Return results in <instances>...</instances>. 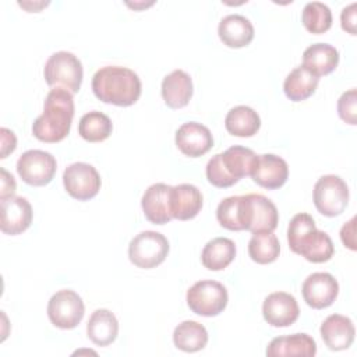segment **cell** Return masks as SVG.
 <instances>
[{
    "instance_id": "cell-1",
    "label": "cell",
    "mask_w": 357,
    "mask_h": 357,
    "mask_svg": "<svg viewBox=\"0 0 357 357\" xmlns=\"http://www.w3.org/2000/svg\"><path fill=\"white\" fill-rule=\"evenodd\" d=\"M73 117V93L64 88H53L46 95L43 113L32 124V134L42 142H60L68 135Z\"/></svg>"
},
{
    "instance_id": "cell-2",
    "label": "cell",
    "mask_w": 357,
    "mask_h": 357,
    "mask_svg": "<svg viewBox=\"0 0 357 357\" xmlns=\"http://www.w3.org/2000/svg\"><path fill=\"white\" fill-rule=\"evenodd\" d=\"M92 91L105 103L131 106L141 96V79L127 67L106 66L93 74Z\"/></svg>"
},
{
    "instance_id": "cell-3",
    "label": "cell",
    "mask_w": 357,
    "mask_h": 357,
    "mask_svg": "<svg viewBox=\"0 0 357 357\" xmlns=\"http://www.w3.org/2000/svg\"><path fill=\"white\" fill-rule=\"evenodd\" d=\"M43 75L47 85L77 93L82 84L84 70L79 59L74 53L60 50L46 60Z\"/></svg>"
},
{
    "instance_id": "cell-4",
    "label": "cell",
    "mask_w": 357,
    "mask_h": 357,
    "mask_svg": "<svg viewBox=\"0 0 357 357\" xmlns=\"http://www.w3.org/2000/svg\"><path fill=\"white\" fill-rule=\"evenodd\" d=\"M169 248V241L162 233L145 230L130 241L128 258L138 268L152 269L166 259Z\"/></svg>"
},
{
    "instance_id": "cell-5",
    "label": "cell",
    "mask_w": 357,
    "mask_h": 357,
    "mask_svg": "<svg viewBox=\"0 0 357 357\" xmlns=\"http://www.w3.org/2000/svg\"><path fill=\"white\" fill-rule=\"evenodd\" d=\"M312 198L319 213L333 218L346 209L349 202V187L342 177L336 174H325L317 180Z\"/></svg>"
},
{
    "instance_id": "cell-6",
    "label": "cell",
    "mask_w": 357,
    "mask_h": 357,
    "mask_svg": "<svg viewBox=\"0 0 357 357\" xmlns=\"http://www.w3.org/2000/svg\"><path fill=\"white\" fill-rule=\"evenodd\" d=\"M227 290L216 280H199L187 290L190 310L201 317L219 315L227 305Z\"/></svg>"
},
{
    "instance_id": "cell-7",
    "label": "cell",
    "mask_w": 357,
    "mask_h": 357,
    "mask_svg": "<svg viewBox=\"0 0 357 357\" xmlns=\"http://www.w3.org/2000/svg\"><path fill=\"white\" fill-rule=\"evenodd\" d=\"M244 229L255 233H272L279 220L276 205L262 194L241 195Z\"/></svg>"
},
{
    "instance_id": "cell-8",
    "label": "cell",
    "mask_w": 357,
    "mask_h": 357,
    "mask_svg": "<svg viewBox=\"0 0 357 357\" xmlns=\"http://www.w3.org/2000/svg\"><path fill=\"white\" fill-rule=\"evenodd\" d=\"M85 305L78 293L70 289L59 290L47 303V317L60 329H73L84 318Z\"/></svg>"
},
{
    "instance_id": "cell-9",
    "label": "cell",
    "mask_w": 357,
    "mask_h": 357,
    "mask_svg": "<svg viewBox=\"0 0 357 357\" xmlns=\"http://www.w3.org/2000/svg\"><path fill=\"white\" fill-rule=\"evenodd\" d=\"M57 170V162L50 152L29 149L17 160V173L29 185L42 187L49 184Z\"/></svg>"
},
{
    "instance_id": "cell-10",
    "label": "cell",
    "mask_w": 357,
    "mask_h": 357,
    "mask_svg": "<svg viewBox=\"0 0 357 357\" xmlns=\"http://www.w3.org/2000/svg\"><path fill=\"white\" fill-rule=\"evenodd\" d=\"M63 184L73 198L78 201H88L99 192L102 180L92 165L75 162L66 167L63 173Z\"/></svg>"
},
{
    "instance_id": "cell-11",
    "label": "cell",
    "mask_w": 357,
    "mask_h": 357,
    "mask_svg": "<svg viewBox=\"0 0 357 357\" xmlns=\"http://www.w3.org/2000/svg\"><path fill=\"white\" fill-rule=\"evenodd\" d=\"M304 301L315 308L322 310L333 304L339 293V283L328 272H314L305 278L301 286Z\"/></svg>"
},
{
    "instance_id": "cell-12",
    "label": "cell",
    "mask_w": 357,
    "mask_h": 357,
    "mask_svg": "<svg viewBox=\"0 0 357 357\" xmlns=\"http://www.w3.org/2000/svg\"><path fill=\"white\" fill-rule=\"evenodd\" d=\"M1 220L0 229L4 234L17 236L25 231L32 223V206L24 197H8L0 199Z\"/></svg>"
},
{
    "instance_id": "cell-13",
    "label": "cell",
    "mask_w": 357,
    "mask_h": 357,
    "mask_svg": "<svg viewBox=\"0 0 357 357\" xmlns=\"http://www.w3.org/2000/svg\"><path fill=\"white\" fill-rule=\"evenodd\" d=\"M176 145L183 155L199 158L213 146V137L206 126L187 121L176 131Z\"/></svg>"
},
{
    "instance_id": "cell-14",
    "label": "cell",
    "mask_w": 357,
    "mask_h": 357,
    "mask_svg": "<svg viewBox=\"0 0 357 357\" xmlns=\"http://www.w3.org/2000/svg\"><path fill=\"white\" fill-rule=\"evenodd\" d=\"M264 319L276 328H284L294 324L300 315L296 298L286 291L271 293L262 304Z\"/></svg>"
},
{
    "instance_id": "cell-15",
    "label": "cell",
    "mask_w": 357,
    "mask_h": 357,
    "mask_svg": "<svg viewBox=\"0 0 357 357\" xmlns=\"http://www.w3.org/2000/svg\"><path fill=\"white\" fill-rule=\"evenodd\" d=\"M250 176L258 185L268 190H276L287 181L289 166L283 158L273 153H264L258 155Z\"/></svg>"
},
{
    "instance_id": "cell-16",
    "label": "cell",
    "mask_w": 357,
    "mask_h": 357,
    "mask_svg": "<svg viewBox=\"0 0 357 357\" xmlns=\"http://www.w3.org/2000/svg\"><path fill=\"white\" fill-rule=\"evenodd\" d=\"M170 192L172 185L165 183L152 184L145 190L141 198V206L145 218L151 223L165 225L173 219L170 211Z\"/></svg>"
},
{
    "instance_id": "cell-17",
    "label": "cell",
    "mask_w": 357,
    "mask_h": 357,
    "mask_svg": "<svg viewBox=\"0 0 357 357\" xmlns=\"http://www.w3.org/2000/svg\"><path fill=\"white\" fill-rule=\"evenodd\" d=\"M319 332L326 347L332 351H339L351 346L356 329L353 321L349 317L332 314L324 319Z\"/></svg>"
},
{
    "instance_id": "cell-18",
    "label": "cell",
    "mask_w": 357,
    "mask_h": 357,
    "mask_svg": "<svg viewBox=\"0 0 357 357\" xmlns=\"http://www.w3.org/2000/svg\"><path fill=\"white\" fill-rule=\"evenodd\" d=\"M201 208L202 194L194 184L183 183L172 187L170 211L174 219L190 220L199 213Z\"/></svg>"
},
{
    "instance_id": "cell-19",
    "label": "cell",
    "mask_w": 357,
    "mask_h": 357,
    "mask_svg": "<svg viewBox=\"0 0 357 357\" xmlns=\"http://www.w3.org/2000/svg\"><path fill=\"white\" fill-rule=\"evenodd\" d=\"M218 33L227 47H244L254 39V26L251 21L241 14H229L223 17L218 26Z\"/></svg>"
},
{
    "instance_id": "cell-20",
    "label": "cell",
    "mask_w": 357,
    "mask_h": 357,
    "mask_svg": "<svg viewBox=\"0 0 357 357\" xmlns=\"http://www.w3.org/2000/svg\"><path fill=\"white\" fill-rule=\"evenodd\" d=\"M265 353L268 357H283V356L314 357L317 353V343L307 333H293L289 336H278L271 340Z\"/></svg>"
},
{
    "instance_id": "cell-21",
    "label": "cell",
    "mask_w": 357,
    "mask_h": 357,
    "mask_svg": "<svg viewBox=\"0 0 357 357\" xmlns=\"http://www.w3.org/2000/svg\"><path fill=\"white\" fill-rule=\"evenodd\" d=\"M192 96L191 77L183 70H174L162 81V98L172 109H180L188 105Z\"/></svg>"
},
{
    "instance_id": "cell-22",
    "label": "cell",
    "mask_w": 357,
    "mask_h": 357,
    "mask_svg": "<svg viewBox=\"0 0 357 357\" xmlns=\"http://www.w3.org/2000/svg\"><path fill=\"white\" fill-rule=\"evenodd\" d=\"M339 64V52L335 46L324 42L308 46L303 53V66L317 77L332 73Z\"/></svg>"
},
{
    "instance_id": "cell-23",
    "label": "cell",
    "mask_w": 357,
    "mask_h": 357,
    "mask_svg": "<svg viewBox=\"0 0 357 357\" xmlns=\"http://www.w3.org/2000/svg\"><path fill=\"white\" fill-rule=\"evenodd\" d=\"M119 333V322L114 314L106 308L95 310L86 324V335L96 346L113 343Z\"/></svg>"
},
{
    "instance_id": "cell-24",
    "label": "cell",
    "mask_w": 357,
    "mask_h": 357,
    "mask_svg": "<svg viewBox=\"0 0 357 357\" xmlns=\"http://www.w3.org/2000/svg\"><path fill=\"white\" fill-rule=\"evenodd\" d=\"M236 257V244L227 237H215L209 240L201 252V262L209 271H222Z\"/></svg>"
},
{
    "instance_id": "cell-25",
    "label": "cell",
    "mask_w": 357,
    "mask_h": 357,
    "mask_svg": "<svg viewBox=\"0 0 357 357\" xmlns=\"http://www.w3.org/2000/svg\"><path fill=\"white\" fill-rule=\"evenodd\" d=\"M318 81L319 77H317L304 66H298L287 74L283 82L284 95L293 102L305 100L315 92Z\"/></svg>"
},
{
    "instance_id": "cell-26",
    "label": "cell",
    "mask_w": 357,
    "mask_h": 357,
    "mask_svg": "<svg viewBox=\"0 0 357 357\" xmlns=\"http://www.w3.org/2000/svg\"><path fill=\"white\" fill-rule=\"evenodd\" d=\"M219 155L223 167L236 183L241 177L251 174L258 158L252 149L240 145H233Z\"/></svg>"
},
{
    "instance_id": "cell-27",
    "label": "cell",
    "mask_w": 357,
    "mask_h": 357,
    "mask_svg": "<svg viewBox=\"0 0 357 357\" xmlns=\"http://www.w3.org/2000/svg\"><path fill=\"white\" fill-rule=\"evenodd\" d=\"M226 130L236 137H252L261 127L259 114L250 106H236L225 117Z\"/></svg>"
},
{
    "instance_id": "cell-28",
    "label": "cell",
    "mask_w": 357,
    "mask_h": 357,
    "mask_svg": "<svg viewBox=\"0 0 357 357\" xmlns=\"http://www.w3.org/2000/svg\"><path fill=\"white\" fill-rule=\"evenodd\" d=\"M173 343L185 353H195L206 346L208 332L205 326L197 321H183L174 328Z\"/></svg>"
},
{
    "instance_id": "cell-29",
    "label": "cell",
    "mask_w": 357,
    "mask_h": 357,
    "mask_svg": "<svg viewBox=\"0 0 357 357\" xmlns=\"http://www.w3.org/2000/svg\"><path fill=\"white\" fill-rule=\"evenodd\" d=\"M112 130L113 124L109 116L98 110L85 113L78 123V132L88 142L105 141L112 134Z\"/></svg>"
},
{
    "instance_id": "cell-30",
    "label": "cell",
    "mask_w": 357,
    "mask_h": 357,
    "mask_svg": "<svg viewBox=\"0 0 357 357\" xmlns=\"http://www.w3.org/2000/svg\"><path fill=\"white\" fill-rule=\"evenodd\" d=\"M317 231L315 222L308 213H297L291 218L287 227V241L293 252L301 254L304 247L311 241Z\"/></svg>"
},
{
    "instance_id": "cell-31",
    "label": "cell",
    "mask_w": 357,
    "mask_h": 357,
    "mask_svg": "<svg viewBox=\"0 0 357 357\" xmlns=\"http://www.w3.org/2000/svg\"><path fill=\"white\" fill-rule=\"evenodd\" d=\"M280 252V244L273 233H255L248 241L250 258L261 265L276 261Z\"/></svg>"
},
{
    "instance_id": "cell-32",
    "label": "cell",
    "mask_w": 357,
    "mask_h": 357,
    "mask_svg": "<svg viewBox=\"0 0 357 357\" xmlns=\"http://www.w3.org/2000/svg\"><path fill=\"white\" fill-rule=\"evenodd\" d=\"M305 29L311 33H324L332 26V11L321 1H310L301 14Z\"/></svg>"
},
{
    "instance_id": "cell-33",
    "label": "cell",
    "mask_w": 357,
    "mask_h": 357,
    "mask_svg": "<svg viewBox=\"0 0 357 357\" xmlns=\"http://www.w3.org/2000/svg\"><path fill=\"white\" fill-rule=\"evenodd\" d=\"M216 219L219 225L227 230H245L243 222L241 195H233L222 199L216 208Z\"/></svg>"
},
{
    "instance_id": "cell-34",
    "label": "cell",
    "mask_w": 357,
    "mask_h": 357,
    "mask_svg": "<svg viewBox=\"0 0 357 357\" xmlns=\"http://www.w3.org/2000/svg\"><path fill=\"white\" fill-rule=\"evenodd\" d=\"M335 252V247L332 243V238L321 230H317L312 240L305 245V248L301 251L300 255H303L307 261L314 264L326 262L332 258Z\"/></svg>"
},
{
    "instance_id": "cell-35",
    "label": "cell",
    "mask_w": 357,
    "mask_h": 357,
    "mask_svg": "<svg viewBox=\"0 0 357 357\" xmlns=\"http://www.w3.org/2000/svg\"><path fill=\"white\" fill-rule=\"evenodd\" d=\"M205 173H206L208 181H209L212 185H215V187L227 188V187H231L233 184H236V181L230 177V174H229V173L226 172V169L223 167L219 153H216L215 156H212V158L209 159V162L206 163Z\"/></svg>"
},
{
    "instance_id": "cell-36",
    "label": "cell",
    "mask_w": 357,
    "mask_h": 357,
    "mask_svg": "<svg viewBox=\"0 0 357 357\" xmlns=\"http://www.w3.org/2000/svg\"><path fill=\"white\" fill-rule=\"evenodd\" d=\"M339 117L351 126L357 124V89L351 88L343 92L337 100Z\"/></svg>"
},
{
    "instance_id": "cell-37",
    "label": "cell",
    "mask_w": 357,
    "mask_h": 357,
    "mask_svg": "<svg viewBox=\"0 0 357 357\" xmlns=\"http://www.w3.org/2000/svg\"><path fill=\"white\" fill-rule=\"evenodd\" d=\"M356 6L357 3H350L346 6L340 13V22L343 31L349 32L350 35H356Z\"/></svg>"
},
{
    "instance_id": "cell-38",
    "label": "cell",
    "mask_w": 357,
    "mask_h": 357,
    "mask_svg": "<svg viewBox=\"0 0 357 357\" xmlns=\"http://www.w3.org/2000/svg\"><path fill=\"white\" fill-rule=\"evenodd\" d=\"M0 137H1V153H0V158L4 159L8 156V153H11L15 146H17V138H15V134L6 128V127H1L0 128Z\"/></svg>"
},
{
    "instance_id": "cell-39",
    "label": "cell",
    "mask_w": 357,
    "mask_h": 357,
    "mask_svg": "<svg viewBox=\"0 0 357 357\" xmlns=\"http://www.w3.org/2000/svg\"><path fill=\"white\" fill-rule=\"evenodd\" d=\"M0 173H1V187H0V199L3 198H8V197H13L14 192H15V188H17V184H15V180L14 177L4 169L1 167L0 169Z\"/></svg>"
},
{
    "instance_id": "cell-40",
    "label": "cell",
    "mask_w": 357,
    "mask_h": 357,
    "mask_svg": "<svg viewBox=\"0 0 357 357\" xmlns=\"http://www.w3.org/2000/svg\"><path fill=\"white\" fill-rule=\"evenodd\" d=\"M354 223H356V218H351L347 223H344L340 229V238L342 243L344 244V247L350 248V250H356V238H354Z\"/></svg>"
},
{
    "instance_id": "cell-41",
    "label": "cell",
    "mask_w": 357,
    "mask_h": 357,
    "mask_svg": "<svg viewBox=\"0 0 357 357\" xmlns=\"http://www.w3.org/2000/svg\"><path fill=\"white\" fill-rule=\"evenodd\" d=\"M21 7H24L28 13H38L42 7H46L49 4V1L43 3V1H38V3H32V1H20L18 3Z\"/></svg>"
}]
</instances>
